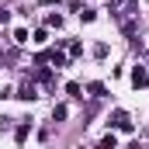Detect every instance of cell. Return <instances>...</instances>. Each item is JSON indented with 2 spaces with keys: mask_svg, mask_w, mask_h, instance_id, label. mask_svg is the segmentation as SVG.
Wrapping results in <instances>:
<instances>
[{
  "mask_svg": "<svg viewBox=\"0 0 149 149\" xmlns=\"http://www.w3.org/2000/svg\"><path fill=\"white\" fill-rule=\"evenodd\" d=\"M132 83H135V87H146V83H149V73L142 70V66H135V73H132Z\"/></svg>",
  "mask_w": 149,
  "mask_h": 149,
  "instance_id": "obj_1",
  "label": "cell"
},
{
  "mask_svg": "<svg viewBox=\"0 0 149 149\" xmlns=\"http://www.w3.org/2000/svg\"><path fill=\"white\" fill-rule=\"evenodd\" d=\"M114 125H118V128H125V132L132 128V121H128V114H125V111H118V114H114Z\"/></svg>",
  "mask_w": 149,
  "mask_h": 149,
  "instance_id": "obj_2",
  "label": "cell"
},
{
  "mask_svg": "<svg viewBox=\"0 0 149 149\" xmlns=\"http://www.w3.org/2000/svg\"><path fill=\"white\" fill-rule=\"evenodd\" d=\"M17 97H24V101H31V97H38V94H35V87H31V83H24V87H21V94H17Z\"/></svg>",
  "mask_w": 149,
  "mask_h": 149,
  "instance_id": "obj_3",
  "label": "cell"
}]
</instances>
